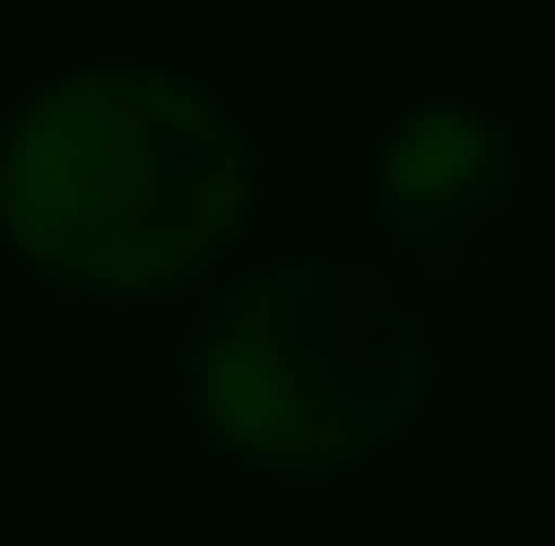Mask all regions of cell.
Wrapping results in <instances>:
<instances>
[{"instance_id":"6da1fadb","label":"cell","mask_w":555,"mask_h":546,"mask_svg":"<svg viewBox=\"0 0 555 546\" xmlns=\"http://www.w3.org/2000/svg\"><path fill=\"white\" fill-rule=\"evenodd\" d=\"M254 215V147L176 68L98 59L49 78L0 137V244L98 303L185 293Z\"/></svg>"},{"instance_id":"7a4b0ae2","label":"cell","mask_w":555,"mask_h":546,"mask_svg":"<svg viewBox=\"0 0 555 546\" xmlns=\"http://www.w3.org/2000/svg\"><path fill=\"white\" fill-rule=\"evenodd\" d=\"M195 420L263 479H351L429 410L439 352L380 264L293 254L244 274L195 332Z\"/></svg>"},{"instance_id":"3957f363","label":"cell","mask_w":555,"mask_h":546,"mask_svg":"<svg viewBox=\"0 0 555 546\" xmlns=\"http://www.w3.org/2000/svg\"><path fill=\"white\" fill-rule=\"evenodd\" d=\"M371 215L390 234V254L410 274L439 283H478L507 254V215H517V147L488 107L468 98H420L390 117L380 156H371Z\"/></svg>"}]
</instances>
